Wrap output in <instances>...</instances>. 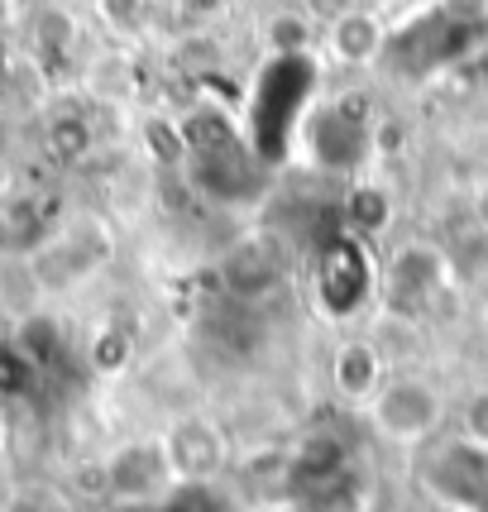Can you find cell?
<instances>
[{
    "instance_id": "cell-7",
    "label": "cell",
    "mask_w": 488,
    "mask_h": 512,
    "mask_svg": "<svg viewBox=\"0 0 488 512\" xmlns=\"http://www.w3.org/2000/svg\"><path fill=\"white\" fill-rule=\"evenodd\" d=\"M225 283L235 292H264L278 283V264H273V254L259 245H240L230 259H225Z\"/></svg>"
},
{
    "instance_id": "cell-4",
    "label": "cell",
    "mask_w": 488,
    "mask_h": 512,
    "mask_svg": "<svg viewBox=\"0 0 488 512\" xmlns=\"http://www.w3.org/2000/svg\"><path fill=\"white\" fill-rule=\"evenodd\" d=\"M163 450H168L173 479H197L201 484V479H211L225 465V436L211 422H201V417H182V422L168 426Z\"/></svg>"
},
{
    "instance_id": "cell-5",
    "label": "cell",
    "mask_w": 488,
    "mask_h": 512,
    "mask_svg": "<svg viewBox=\"0 0 488 512\" xmlns=\"http://www.w3.org/2000/svg\"><path fill=\"white\" fill-rule=\"evenodd\" d=\"M331 383L345 402L369 407L374 393L388 383V355L378 350L374 340H345L331 355Z\"/></svg>"
},
{
    "instance_id": "cell-11",
    "label": "cell",
    "mask_w": 488,
    "mask_h": 512,
    "mask_svg": "<svg viewBox=\"0 0 488 512\" xmlns=\"http://www.w3.org/2000/svg\"><path fill=\"white\" fill-rule=\"evenodd\" d=\"M445 15L455 24H484L488 20V0H445Z\"/></svg>"
},
{
    "instance_id": "cell-9",
    "label": "cell",
    "mask_w": 488,
    "mask_h": 512,
    "mask_svg": "<svg viewBox=\"0 0 488 512\" xmlns=\"http://www.w3.org/2000/svg\"><path fill=\"white\" fill-rule=\"evenodd\" d=\"M149 15V0H101V20L111 24L115 34H134Z\"/></svg>"
},
{
    "instance_id": "cell-8",
    "label": "cell",
    "mask_w": 488,
    "mask_h": 512,
    "mask_svg": "<svg viewBox=\"0 0 488 512\" xmlns=\"http://www.w3.org/2000/svg\"><path fill=\"white\" fill-rule=\"evenodd\" d=\"M264 39H268V53H278V58H307L311 53V20L297 15V10H283V15L268 20Z\"/></svg>"
},
{
    "instance_id": "cell-3",
    "label": "cell",
    "mask_w": 488,
    "mask_h": 512,
    "mask_svg": "<svg viewBox=\"0 0 488 512\" xmlns=\"http://www.w3.org/2000/svg\"><path fill=\"white\" fill-rule=\"evenodd\" d=\"M173 484V465L163 441H134V446L115 450L106 465V489L115 503H158Z\"/></svg>"
},
{
    "instance_id": "cell-1",
    "label": "cell",
    "mask_w": 488,
    "mask_h": 512,
    "mask_svg": "<svg viewBox=\"0 0 488 512\" xmlns=\"http://www.w3.org/2000/svg\"><path fill=\"white\" fill-rule=\"evenodd\" d=\"M450 417L445 388L426 374H388L369 402V426L388 446H426Z\"/></svg>"
},
{
    "instance_id": "cell-2",
    "label": "cell",
    "mask_w": 488,
    "mask_h": 512,
    "mask_svg": "<svg viewBox=\"0 0 488 512\" xmlns=\"http://www.w3.org/2000/svg\"><path fill=\"white\" fill-rule=\"evenodd\" d=\"M445 283H450V259L436 245H402L383 273V292L398 312H422Z\"/></svg>"
},
{
    "instance_id": "cell-10",
    "label": "cell",
    "mask_w": 488,
    "mask_h": 512,
    "mask_svg": "<svg viewBox=\"0 0 488 512\" xmlns=\"http://www.w3.org/2000/svg\"><path fill=\"white\" fill-rule=\"evenodd\" d=\"M465 436L474 450H488V388L465 402Z\"/></svg>"
},
{
    "instance_id": "cell-6",
    "label": "cell",
    "mask_w": 488,
    "mask_h": 512,
    "mask_svg": "<svg viewBox=\"0 0 488 512\" xmlns=\"http://www.w3.org/2000/svg\"><path fill=\"white\" fill-rule=\"evenodd\" d=\"M331 53L340 58L345 67H364V63H374L378 53H383V24L369 15V10H345L340 20H331Z\"/></svg>"
}]
</instances>
